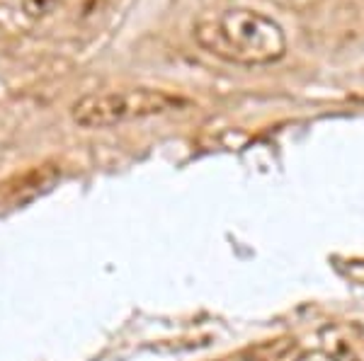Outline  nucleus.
I'll use <instances>...</instances> for the list:
<instances>
[{
	"label": "nucleus",
	"instance_id": "3",
	"mask_svg": "<svg viewBox=\"0 0 364 361\" xmlns=\"http://www.w3.org/2000/svg\"><path fill=\"white\" fill-rule=\"evenodd\" d=\"M58 174L61 170L56 165H39L5 179V182H0V206H22V204L37 199L39 194L51 189Z\"/></svg>",
	"mask_w": 364,
	"mask_h": 361
},
{
	"label": "nucleus",
	"instance_id": "5",
	"mask_svg": "<svg viewBox=\"0 0 364 361\" xmlns=\"http://www.w3.org/2000/svg\"><path fill=\"white\" fill-rule=\"evenodd\" d=\"M296 361H345V359H340L338 354H333V352H309V354H301Z\"/></svg>",
	"mask_w": 364,
	"mask_h": 361
},
{
	"label": "nucleus",
	"instance_id": "1",
	"mask_svg": "<svg viewBox=\"0 0 364 361\" xmlns=\"http://www.w3.org/2000/svg\"><path fill=\"white\" fill-rule=\"evenodd\" d=\"M195 39L207 54L236 66H269L287 54L284 29L250 8L202 17L195 25Z\"/></svg>",
	"mask_w": 364,
	"mask_h": 361
},
{
	"label": "nucleus",
	"instance_id": "2",
	"mask_svg": "<svg viewBox=\"0 0 364 361\" xmlns=\"http://www.w3.org/2000/svg\"><path fill=\"white\" fill-rule=\"evenodd\" d=\"M190 107V100L156 87H124V90L90 92L70 107V116L83 129H107L127 121L163 116Z\"/></svg>",
	"mask_w": 364,
	"mask_h": 361
},
{
	"label": "nucleus",
	"instance_id": "4",
	"mask_svg": "<svg viewBox=\"0 0 364 361\" xmlns=\"http://www.w3.org/2000/svg\"><path fill=\"white\" fill-rule=\"evenodd\" d=\"M54 3L56 0H25V8L32 17H39V15H44Z\"/></svg>",
	"mask_w": 364,
	"mask_h": 361
}]
</instances>
